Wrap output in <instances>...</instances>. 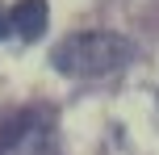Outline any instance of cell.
<instances>
[{
    "label": "cell",
    "mask_w": 159,
    "mask_h": 155,
    "mask_svg": "<svg viewBox=\"0 0 159 155\" xmlns=\"http://www.w3.org/2000/svg\"><path fill=\"white\" fill-rule=\"evenodd\" d=\"M8 30H13V25H8V13H0V38H4Z\"/></svg>",
    "instance_id": "cell-3"
},
{
    "label": "cell",
    "mask_w": 159,
    "mask_h": 155,
    "mask_svg": "<svg viewBox=\"0 0 159 155\" xmlns=\"http://www.w3.org/2000/svg\"><path fill=\"white\" fill-rule=\"evenodd\" d=\"M134 46L130 38L113 30H84V34H67L55 50H50V63L63 75H80V80H92V75H113L130 63Z\"/></svg>",
    "instance_id": "cell-1"
},
{
    "label": "cell",
    "mask_w": 159,
    "mask_h": 155,
    "mask_svg": "<svg viewBox=\"0 0 159 155\" xmlns=\"http://www.w3.org/2000/svg\"><path fill=\"white\" fill-rule=\"evenodd\" d=\"M46 0H17L13 8H8V25H13V34L21 42H38L42 34H46Z\"/></svg>",
    "instance_id": "cell-2"
}]
</instances>
